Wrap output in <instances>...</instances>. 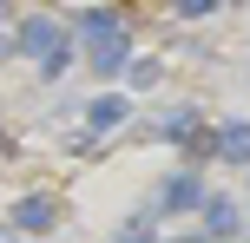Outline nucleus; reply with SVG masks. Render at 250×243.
<instances>
[{
    "mask_svg": "<svg viewBox=\"0 0 250 243\" xmlns=\"http://www.w3.org/2000/svg\"><path fill=\"white\" fill-rule=\"evenodd\" d=\"M158 79V59H132V86H151Z\"/></svg>",
    "mask_w": 250,
    "mask_h": 243,
    "instance_id": "nucleus-9",
    "label": "nucleus"
},
{
    "mask_svg": "<svg viewBox=\"0 0 250 243\" xmlns=\"http://www.w3.org/2000/svg\"><path fill=\"white\" fill-rule=\"evenodd\" d=\"M119 243H158V230H151V210H132V224L119 230Z\"/></svg>",
    "mask_w": 250,
    "mask_h": 243,
    "instance_id": "nucleus-8",
    "label": "nucleus"
},
{
    "mask_svg": "<svg viewBox=\"0 0 250 243\" xmlns=\"http://www.w3.org/2000/svg\"><path fill=\"white\" fill-rule=\"evenodd\" d=\"M125 112H132V99H125V92H99V99L86 105V125H79V138H73V145H79V151H92L105 131H119V125H125Z\"/></svg>",
    "mask_w": 250,
    "mask_h": 243,
    "instance_id": "nucleus-2",
    "label": "nucleus"
},
{
    "mask_svg": "<svg viewBox=\"0 0 250 243\" xmlns=\"http://www.w3.org/2000/svg\"><path fill=\"white\" fill-rule=\"evenodd\" d=\"M237 204H230V197H204V230L211 237H237Z\"/></svg>",
    "mask_w": 250,
    "mask_h": 243,
    "instance_id": "nucleus-7",
    "label": "nucleus"
},
{
    "mask_svg": "<svg viewBox=\"0 0 250 243\" xmlns=\"http://www.w3.org/2000/svg\"><path fill=\"white\" fill-rule=\"evenodd\" d=\"M60 217H66V204H60L53 191H26L20 204H13V217H7V224H13V230H26V237H46Z\"/></svg>",
    "mask_w": 250,
    "mask_h": 243,
    "instance_id": "nucleus-3",
    "label": "nucleus"
},
{
    "mask_svg": "<svg viewBox=\"0 0 250 243\" xmlns=\"http://www.w3.org/2000/svg\"><path fill=\"white\" fill-rule=\"evenodd\" d=\"M178 243H204V237H178Z\"/></svg>",
    "mask_w": 250,
    "mask_h": 243,
    "instance_id": "nucleus-11",
    "label": "nucleus"
},
{
    "mask_svg": "<svg viewBox=\"0 0 250 243\" xmlns=\"http://www.w3.org/2000/svg\"><path fill=\"white\" fill-rule=\"evenodd\" d=\"M0 243H20V237H13V224H0Z\"/></svg>",
    "mask_w": 250,
    "mask_h": 243,
    "instance_id": "nucleus-10",
    "label": "nucleus"
},
{
    "mask_svg": "<svg viewBox=\"0 0 250 243\" xmlns=\"http://www.w3.org/2000/svg\"><path fill=\"white\" fill-rule=\"evenodd\" d=\"M211 151H224L230 165H250V125H244V118H230V125H217Z\"/></svg>",
    "mask_w": 250,
    "mask_h": 243,
    "instance_id": "nucleus-6",
    "label": "nucleus"
},
{
    "mask_svg": "<svg viewBox=\"0 0 250 243\" xmlns=\"http://www.w3.org/2000/svg\"><path fill=\"white\" fill-rule=\"evenodd\" d=\"M13 46L20 53H40V66H46V73H66V26L60 20H46V13H26L20 26H13Z\"/></svg>",
    "mask_w": 250,
    "mask_h": 243,
    "instance_id": "nucleus-1",
    "label": "nucleus"
},
{
    "mask_svg": "<svg viewBox=\"0 0 250 243\" xmlns=\"http://www.w3.org/2000/svg\"><path fill=\"white\" fill-rule=\"evenodd\" d=\"M92 73H132V39L125 33H105V39H92Z\"/></svg>",
    "mask_w": 250,
    "mask_h": 243,
    "instance_id": "nucleus-4",
    "label": "nucleus"
},
{
    "mask_svg": "<svg viewBox=\"0 0 250 243\" xmlns=\"http://www.w3.org/2000/svg\"><path fill=\"white\" fill-rule=\"evenodd\" d=\"M158 204H165V210H191V204H204V184L191 178V171H178V178L158 184Z\"/></svg>",
    "mask_w": 250,
    "mask_h": 243,
    "instance_id": "nucleus-5",
    "label": "nucleus"
}]
</instances>
